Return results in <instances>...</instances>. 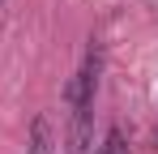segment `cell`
I'll return each mask as SVG.
<instances>
[{
	"instance_id": "2",
	"label": "cell",
	"mask_w": 158,
	"mask_h": 154,
	"mask_svg": "<svg viewBox=\"0 0 158 154\" xmlns=\"http://www.w3.org/2000/svg\"><path fill=\"white\" fill-rule=\"evenodd\" d=\"M90 146H94V103H81L69 120V154H90Z\"/></svg>"
},
{
	"instance_id": "3",
	"label": "cell",
	"mask_w": 158,
	"mask_h": 154,
	"mask_svg": "<svg viewBox=\"0 0 158 154\" xmlns=\"http://www.w3.org/2000/svg\"><path fill=\"white\" fill-rule=\"evenodd\" d=\"M26 154H56V128L47 116H34L30 124V141H26Z\"/></svg>"
},
{
	"instance_id": "4",
	"label": "cell",
	"mask_w": 158,
	"mask_h": 154,
	"mask_svg": "<svg viewBox=\"0 0 158 154\" xmlns=\"http://www.w3.org/2000/svg\"><path fill=\"white\" fill-rule=\"evenodd\" d=\"M98 154H128V146H124L120 133H107V141H103V150H98Z\"/></svg>"
},
{
	"instance_id": "1",
	"label": "cell",
	"mask_w": 158,
	"mask_h": 154,
	"mask_svg": "<svg viewBox=\"0 0 158 154\" xmlns=\"http://www.w3.org/2000/svg\"><path fill=\"white\" fill-rule=\"evenodd\" d=\"M98 73H103V56H98V47L85 51V60H81L77 77L69 81V107H81V103H94V90H98Z\"/></svg>"
}]
</instances>
